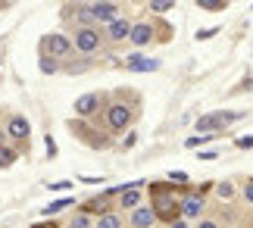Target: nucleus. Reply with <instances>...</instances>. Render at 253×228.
<instances>
[{
    "mask_svg": "<svg viewBox=\"0 0 253 228\" xmlns=\"http://www.w3.org/2000/svg\"><path fill=\"white\" fill-rule=\"evenodd\" d=\"M150 210L157 222H175L181 219V200H175V187L169 182H150Z\"/></svg>",
    "mask_w": 253,
    "mask_h": 228,
    "instance_id": "nucleus-1",
    "label": "nucleus"
},
{
    "mask_svg": "<svg viewBox=\"0 0 253 228\" xmlns=\"http://www.w3.org/2000/svg\"><path fill=\"white\" fill-rule=\"evenodd\" d=\"M69 132L75 141H82L84 147H91V150H106L113 141H110V135H103V132H97V128H91L84 122V119H69Z\"/></svg>",
    "mask_w": 253,
    "mask_h": 228,
    "instance_id": "nucleus-2",
    "label": "nucleus"
},
{
    "mask_svg": "<svg viewBox=\"0 0 253 228\" xmlns=\"http://www.w3.org/2000/svg\"><path fill=\"white\" fill-rule=\"evenodd\" d=\"M103 41H106V38H103V32L97 25H84V28H75V32H72V47L79 53H84V56L97 53L103 47Z\"/></svg>",
    "mask_w": 253,
    "mask_h": 228,
    "instance_id": "nucleus-3",
    "label": "nucleus"
},
{
    "mask_svg": "<svg viewBox=\"0 0 253 228\" xmlns=\"http://www.w3.org/2000/svg\"><path fill=\"white\" fill-rule=\"evenodd\" d=\"M69 53H72V38H69V35L50 32V35H44V38H41V56H53V59H60V56H69Z\"/></svg>",
    "mask_w": 253,
    "mask_h": 228,
    "instance_id": "nucleus-4",
    "label": "nucleus"
},
{
    "mask_svg": "<svg viewBox=\"0 0 253 228\" xmlns=\"http://www.w3.org/2000/svg\"><path fill=\"white\" fill-rule=\"evenodd\" d=\"M119 194V187H106V191L100 194V197H91V200H84L82 203V213L84 216H106V213H113V197Z\"/></svg>",
    "mask_w": 253,
    "mask_h": 228,
    "instance_id": "nucleus-5",
    "label": "nucleus"
},
{
    "mask_svg": "<svg viewBox=\"0 0 253 228\" xmlns=\"http://www.w3.org/2000/svg\"><path fill=\"white\" fill-rule=\"evenodd\" d=\"M134 122V110L128 103H110L106 106V125L113 128V132H125Z\"/></svg>",
    "mask_w": 253,
    "mask_h": 228,
    "instance_id": "nucleus-6",
    "label": "nucleus"
},
{
    "mask_svg": "<svg viewBox=\"0 0 253 228\" xmlns=\"http://www.w3.org/2000/svg\"><path fill=\"white\" fill-rule=\"evenodd\" d=\"M3 128H6V137H9V141H16L19 150L28 153V135H32V125H28V119H25V116H9V122H6Z\"/></svg>",
    "mask_w": 253,
    "mask_h": 228,
    "instance_id": "nucleus-7",
    "label": "nucleus"
},
{
    "mask_svg": "<svg viewBox=\"0 0 253 228\" xmlns=\"http://www.w3.org/2000/svg\"><path fill=\"white\" fill-rule=\"evenodd\" d=\"M91 6V19L97 25H110V22H116L119 19V3H87Z\"/></svg>",
    "mask_w": 253,
    "mask_h": 228,
    "instance_id": "nucleus-8",
    "label": "nucleus"
},
{
    "mask_svg": "<svg viewBox=\"0 0 253 228\" xmlns=\"http://www.w3.org/2000/svg\"><path fill=\"white\" fill-rule=\"evenodd\" d=\"M207 210V200H203L200 194L188 191L181 197V219H200V213Z\"/></svg>",
    "mask_w": 253,
    "mask_h": 228,
    "instance_id": "nucleus-9",
    "label": "nucleus"
},
{
    "mask_svg": "<svg viewBox=\"0 0 253 228\" xmlns=\"http://www.w3.org/2000/svg\"><path fill=\"white\" fill-rule=\"evenodd\" d=\"M100 106H103V97L100 94H84V97L75 100V116H79V119H91Z\"/></svg>",
    "mask_w": 253,
    "mask_h": 228,
    "instance_id": "nucleus-10",
    "label": "nucleus"
},
{
    "mask_svg": "<svg viewBox=\"0 0 253 228\" xmlns=\"http://www.w3.org/2000/svg\"><path fill=\"white\" fill-rule=\"evenodd\" d=\"M163 63L160 59H153V56H141V53H131V56H125V69L128 72H157Z\"/></svg>",
    "mask_w": 253,
    "mask_h": 228,
    "instance_id": "nucleus-11",
    "label": "nucleus"
},
{
    "mask_svg": "<svg viewBox=\"0 0 253 228\" xmlns=\"http://www.w3.org/2000/svg\"><path fill=\"white\" fill-rule=\"evenodd\" d=\"M128 35H131V22L128 19H116V22H110L106 25V32H103V38L106 41H113V44H119V41H128Z\"/></svg>",
    "mask_w": 253,
    "mask_h": 228,
    "instance_id": "nucleus-12",
    "label": "nucleus"
},
{
    "mask_svg": "<svg viewBox=\"0 0 253 228\" xmlns=\"http://www.w3.org/2000/svg\"><path fill=\"white\" fill-rule=\"evenodd\" d=\"M141 184H147V182H131V187H125V191L119 194L122 210H138L141 206Z\"/></svg>",
    "mask_w": 253,
    "mask_h": 228,
    "instance_id": "nucleus-13",
    "label": "nucleus"
},
{
    "mask_svg": "<svg viewBox=\"0 0 253 228\" xmlns=\"http://www.w3.org/2000/svg\"><path fill=\"white\" fill-rule=\"evenodd\" d=\"M128 41H131L134 47H147V44L153 41V25H150V22H134Z\"/></svg>",
    "mask_w": 253,
    "mask_h": 228,
    "instance_id": "nucleus-14",
    "label": "nucleus"
},
{
    "mask_svg": "<svg viewBox=\"0 0 253 228\" xmlns=\"http://www.w3.org/2000/svg\"><path fill=\"white\" fill-rule=\"evenodd\" d=\"M131 225L134 228H153L157 225V216H153L150 206H138V210H131Z\"/></svg>",
    "mask_w": 253,
    "mask_h": 228,
    "instance_id": "nucleus-15",
    "label": "nucleus"
},
{
    "mask_svg": "<svg viewBox=\"0 0 253 228\" xmlns=\"http://www.w3.org/2000/svg\"><path fill=\"white\" fill-rule=\"evenodd\" d=\"M19 160V150H13V147H0V169H9V166H13Z\"/></svg>",
    "mask_w": 253,
    "mask_h": 228,
    "instance_id": "nucleus-16",
    "label": "nucleus"
},
{
    "mask_svg": "<svg viewBox=\"0 0 253 228\" xmlns=\"http://www.w3.org/2000/svg\"><path fill=\"white\" fill-rule=\"evenodd\" d=\"M38 69H41L44 75H53V72H60V59H53V56H41V59H38Z\"/></svg>",
    "mask_w": 253,
    "mask_h": 228,
    "instance_id": "nucleus-17",
    "label": "nucleus"
},
{
    "mask_svg": "<svg viewBox=\"0 0 253 228\" xmlns=\"http://www.w3.org/2000/svg\"><path fill=\"white\" fill-rule=\"evenodd\" d=\"M197 9H207V13H219V9H228V0H197Z\"/></svg>",
    "mask_w": 253,
    "mask_h": 228,
    "instance_id": "nucleus-18",
    "label": "nucleus"
},
{
    "mask_svg": "<svg viewBox=\"0 0 253 228\" xmlns=\"http://www.w3.org/2000/svg\"><path fill=\"white\" fill-rule=\"evenodd\" d=\"M122 225V219L116 213H106V216H100V219L94 222V228H119Z\"/></svg>",
    "mask_w": 253,
    "mask_h": 228,
    "instance_id": "nucleus-19",
    "label": "nucleus"
},
{
    "mask_svg": "<svg viewBox=\"0 0 253 228\" xmlns=\"http://www.w3.org/2000/svg\"><path fill=\"white\" fill-rule=\"evenodd\" d=\"M172 38V25L169 22H157L153 25V41H169Z\"/></svg>",
    "mask_w": 253,
    "mask_h": 228,
    "instance_id": "nucleus-20",
    "label": "nucleus"
},
{
    "mask_svg": "<svg viewBox=\"0 0 253 228\" xmlns=\"http://www.w3.org/2000/svg\"><path fill=\"white\" fill-rule=\"evenodd\" d=\"M87 69H91V59L87 56H82L79 63H66V72L69 75H82V72H87Z\"/></svg>",
    "mask_w": 253,
    "mask_h": 228,
    "instance_id": "nucleus-21",
    "label": "nucleus"
},
{
    "mask_svg": "<svg viewBox=\"0 0 253 228\" xmlns=\"http://www.w3.org/2000/svg\"><path fill=\"white\" fill-rule=\"evenodd\" d=\"M72 203H75V200H72V197H63V200H53V203H50V206H47V210H44V213H47V216H53V213H63V210H66V206H72Z\"/></svg>",
    "mask_w": 253,
    "mask_h": 228,
    "instance_id": "nucleus-22",
    "label": "nucleus"
},
{
    "mask_svg": "<svg viewBox=\"0 0 253 228\" xmlns=\"http://www.w3.org/2000/svg\"><path fill=\"white\" fill-rule=\"evenodd\" d=\"M147 9H153V13H169V9H175L172 0H150Z\"/></svg>",
    "mask_w": 253,
    "mask_h": 228,
    "instance_id": "nucleus-23",
    "label": "nucleus"
},
{
    "mask_svg": "<svg viewBox=\"0 0 253 228\" xmlns=\"http://www.w3.org/2000/svg\"><path fill=\"white\" fill-rule=\"evenodd\" d=\"M219 135H191L188 141H184V147H200V144H207V141H216Z\"/></svg>",
    "mask_w": 253,
    "mask_h": 228,
    "instance_id": "nucleus-24",
    "label": "nucleus"
},
{
    "mask_svg": "<svg viewBox=\"0 0 253 228\" xmlns=\"http://www.w3.org/2000/svg\"><path fill=\"white\" fill-rule=\"evenodd\" d=\"M69 228H94V225H91V216H84V213H79V216H75V219L69 222Z\"/></svg>",
    "mask_w": 253,
    "mask_h": 228,
    "instance_id": "nucleus-25",
    "label": "nucleus"
},
{
    "mask_svg": "<svg viewBox=\"0 0 253 228\" xmlns=\"http://www.w3.org/2000/svg\"><path fill=\"white\" fill-rule=\"evenodd\" d=\"M216 191H219V197H222V200H228V197L235 194V187H231L228 182H222V184H216Z\"/></svg>",
    "mask_w": 253,
    "mask_h": 228,
    "instance_id": "nucleus-26",
    "label": "nucleus"
},
{
    "mask_svg": "<svg viewBox=\"0 0 253 228\" xmlns=\"http://www.w3.org/2000/svg\"><path fill=\"white\" fill-rule=\"evenodd\" d=\"M212 35H219V28H200V32H197V41H210Z\"/></svg>",
    "mask_w": 253,
    "mask_h": 228,
    "instance_id": "nucleus-27",
    "label": "nucleus"
},
{
    "mask_svg": "<svg viewBox=\"0 0 253 228\" xmlns=\"http://www.w3.org/2000/svg\"><path fill=\"white\" fill-rule=\"evenodd\" d=\"M44 147H47V156H50V160H53V156H56V141H53L50 135L44 137Z\"/></svg>",
    "mask_w": 253,
    "mask_h": 228,
    "instance_id": "nucleus-28",
    "label": "nucleus"
},
{
    "mask_svg": "<svg viewBox=\"0 0 253 228\" xmlns=\"http://www.w3.org/2000/svg\"><path fill=\"white\" fill-rule=\"evenodd\" d=\"M47 187L60 194V191H69V187H72V182H53V184H47Z\"/></svg>",
    "mask_w": 253,
    "mask_h": 228,
    "instance_id": "nucleus-29",
    "label": "nucleus"
},
{
    "mask_svg": "<svg viewBox=\"0 0 253 228\" xmlns=\"http://www.w3.org/2000/svg\"><path fill=\"white\" fill-rule=\"evenodd\" d=\"M169 182H181L184 184V182H188V175H184V172H169Z\"/></svg>",
    "mask_w": 253,
    "mask_h": 228,
    "instance_id": "nucleus-30",
    "label": "nucleus"
},
{
    "mask_svg": "<svg viewBox=\"0 0 253 228\" xmlns=\"http://www.w3.org/2000/svg\"><path fill=\"white\" fill-rule=\"evenodd\" d=\"M238 147H241V150H250V147H253V135H250V137H241Z\"/></svg>",
    "mask_w": 253,
    "mask_h": 228,
    "instance_id": "nucleus-31",
    "label": "nucleus"
},
{
    "mask_svg": "<svg viewBox=\"0 0 253 228\" xmlns=\"http://www.w3.org/2000/svg\"><path fill=\"white\" fill-rule=\"evenodd\" d=\"M32 228H60V225H56V222H35Z\"/></svg>",
    "mask_w": 253,
    "mask_h": 228,
    "instance_id": "nucleus-32",
    "label": "nucleus"
},
{
    "mask_svg": "<svg viewBox=\"0 0 253 228\" xmlns=\"http://www.w3.org/2000/svg\"><path fill=\"white\" fill-rule=\"evenodd\" d=\"M134 141H138V135L128 132V137H125V147H134Z\"/></svg>",
    "mask_w": 253,
    "mask_h": 228,
    "instance_id": "nucleus-33",
    "label": "nucleus"
},
{
    "mask_svg": "<svg viewBox=\"0 0 253 228\" xmlns=\"http://www.w3.org/2000/svg\"><path fill=\"white\" fill-rule=\"evenodd\" d=\"M244 197H247V200H250V203H253V182H250V184H247V187H244Z\"/></svg>",
    "mask_w": 253,
    "mask_h": 228,
    "instance_id": "nucleus-34",
    "label": "nucleus"
},
{
    "mask_svg": "<svg viewBox=\"0 0 253 228\" xmlns=\"http://www.w3.org/2000/svg\"><path fill=\"white\" fill-rule=\"evenodd\" d=\"M197 228H219V225H216V222H212V219H203V222H200Z\"/></svg>",
    "mask_w": 253,
    "mask_h": 228,
    "instance_id": "nucleus-35",
    "label": "nucleus"
},
{
    "mask_svg": "<svg viewBox=\"0 0 253 228\" xmlns=\"http://www.w3.org/2000/svg\"><path fill=\"white\" fill-rule=\"evenodd\" d=\"M6 141H9V137H6V128H3V125H0V147H3Z\"/></svg>",
    "mask_w": 253,
    "mask_h": 228,
    "instance_id": "nucleus-36",
    "label": "nucleus"
},
{
    "mask_svg": "<svg viewBox=\"0 0 253 228\" xmlns=\"http://www.w3.org/2000/svg\"><path fill=\"white\" fill-rule=\"evenodd\" d=\"M172 228H188V219H175V222H172Z\"/></svg>",
    "mask_w": 253,
    "mask_h": 228,
    "instance_id": "nucleus-37",
    "label": "nucleus"
},
{
    "mask_svg": "<svg viewBox=\"0 0 253 228\" xmlns=\"http://www.w3.org/2000/svg\"><path fill=\"white\" fill-rule=\"evenodd\" d=\"M0 9H9V3H6V0H3V3H0Z\"/></svg>",
    "mask_w": 253,
    "mask_h": 228,
    "instance_id": "nucleus-38",
    "label": "nucleus"
}]
</instances>
